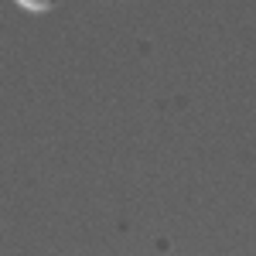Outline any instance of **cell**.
<instances>
[{
  "instance_id": "6da1fadb",
  "label": "cell",
  "mask_w": 256,
  "mask_h": 256,
  "mask_svg": "<svg viewBox=\"0 0 256 256\" xmlns=\"http://www.w3.org/2000/svg\"><path fill=\"white\" fill-rule=\"evenodd\" d=\"M24 10H31V14H44V10H52V7H58V0H18Z\"/></svg>"
}]
</instances>
